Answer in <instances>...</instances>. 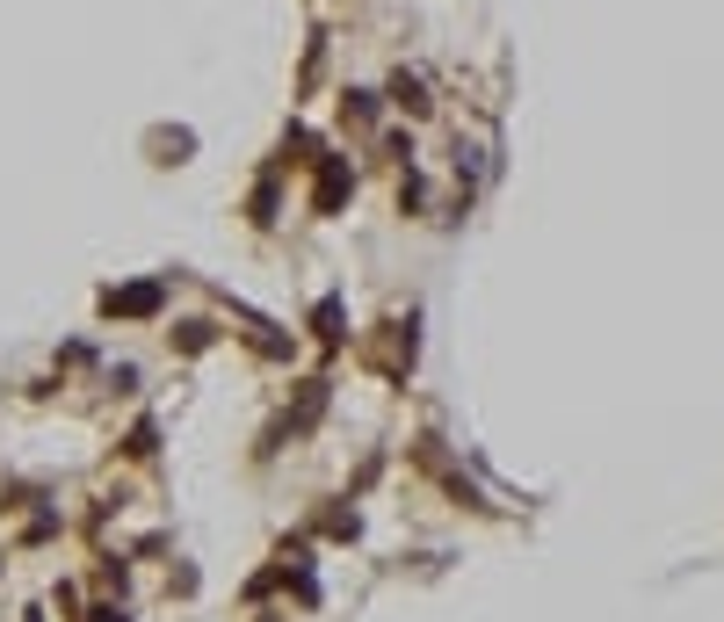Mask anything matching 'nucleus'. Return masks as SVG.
I'll return each mask as SVG.
<instances>
[{"mask_svg":"<svg viewBox=\"0 0 724 622\" xmlns=\"http://www.w3.org/2000/svg\"><path fill=\"white\" fill-rule=\"evenodd\" d=\"M153 304H160V290H124V297L109 290L102 297V311H153Z\"/></svg>","mask_w":724,"mask_h":622,"instance_id":"1","label":"nucleus"}]
</instances>
